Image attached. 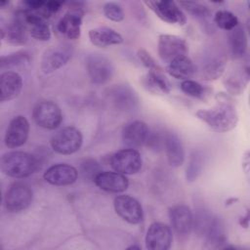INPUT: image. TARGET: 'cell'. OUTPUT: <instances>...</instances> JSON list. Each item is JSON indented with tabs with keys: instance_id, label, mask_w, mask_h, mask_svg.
I'll use <instances>...</instances> for the list:
<instances>
[{
	"instance_id": "obj_1",
	"label": "cell",
	"mask_w": 250,
	"mask_h": 250,
	"mask_svg": "<svg viewBox=\"0 0 250 250\" xmlns=\"http://www.w3.org/2000/svg\"><path fill=\"white\" fill-rule=\"evenodd\" d=\"M216 105L212 108L199 109L195 115L207 126L218 133H226L235 128L238 114L234 100L227 93H218L215 97Z\"/></svg>"
},
{
	"instance_id": "obj_2",
	"label": "cell",
	"mask_w": 250,
	"mask_h": 250,
	"mask_svg": "<svg viewBox=\"0 0 250 250\" xmlns=\"http://www.w3.org/2000/svg\"><path fill=\"white\" fill-rule=\"evenodd\" d=\"M36 169L37 160L28 152L8 151L1 157V170L8 177L23 179L33 174Z\"/></svg>"
},
{
	"instance_id": "obj_3",
	"label": "cell",
	"mask_w": 250,
	"mask_h": 250,
	"mask_svg": "<svg viewBox=\"0 0 250 250\" xmlns=\"http://www.w3.org/2000/svg\"><path fill=\"white\" fill-rule=\"evenodd\" d=\"M83 144L82 133L75 127L68 126L59 130L51 139V146L59 154L68 155L78 151Z\"/></svg>"
},
{
	"instance_id": "obj_4",
	"label": "cell",
	"mask_w": 250,
	"mask_h": 250,
	"mask_svg": "<svg viewBox=\"0 0 250 250\" xmlns=\"http://www.w3.org/2000/svg\"><path fill=\"white\" fill-rule=\"evenodd\" d=\"M32 189L24 183L17 182L11 185L4 197V205L8 212L19 213L25 210L32 202Z\"/></svg>"
},
{
	"instance_id": "obj_5",
	"label": "cell",
	"mask_w": 250,
	"mask_h": 250,
	"mask_svg": "<svg viewBox=\"0 0 250 250\" xmlns=\"http://www.w3.org/2000/svg\"><path fill=\"white\" fill-rule=\"evenodd\" d=\"M109 163L114 171L123 175H133L142 169L143 158L137 149L127 147L114 152Z\"/></svg>"
},
{
	"instance_id": "obj_6",
	"label": "cell",
	"mask_w": 250,
	"mask_h": 250,
	"mask_svg": "<svg viewBox=\"0 0 250 250\" xmlns=\"http://www.w3.org/2000/svg\"><path fill=\"white\" fill-rule=\"evenodd\" d=\"M73 47L69 43H60L48 48L41 60V69L44 73H52L62 67L71 59Z\"/></svg>"
},
{
	"instance_id": "obj_7",
	"label": "cell",
	"mask_w": 250,
	"mask_h": 250,
	"mask_svg": "<svg viewBox=\"0 0 250 250\" xmlns=\"http://www.w3.org/2000/svg\"><path fill=\"white\" fill-rule=\"evenodd\" d=\"M32 116L35 123L48 130L58 128L62 121V113L60 106L52 101H41L33 108Z\"/></svg>"
},
{
	"instance_id": "obj_8",
	"label": "cell",
	"mask_w": 250,
	"mask_h": 250,
	"mask_svg": "<svg viewBox=\"0 0 250 250\" xmlns=\"http://www.w3.org/2000/svg\"><path fill=\"white\" fill-rule=\"evenodd\" d=\"M157 52L163 62L170 63L173 60L188 55V47L186 40L172 34H160L158 37Z\"/></svg>"
},
{
	"instance_id": "obj_9",
	"label": "cell",
	"mask_w": 250,
	"mask_h": 250,
	"mask_svg": "<svg viewBox=\"0 0 250 250\" xmlns=\"http://www.w3.org/2000/svg\"><path fill=\"white\" fill-rule=\"evenodd\" d=\"M160 20L171 24L185 25L187 17L178 4L171 0H148L144 2Z\"/></svg>"
},
{
	"instance_id": "obj_10",
	"label": "cell",
	"mask_w": 250,
	"mask_h": 250,
	"mask_svg": "<svg viewBox=\"0 0 250 250\" xmlns=\"http://www.w3.org/2000/svg\"><path fill=\"white\" fill-rule=\"evenodd\" d=\"M86 68L92 83L103 85L113 75V65L109 59L101 54H90L86 59Z\"/></svg>"
},
{
	"instance_id": "obj_11",
	"label": "cell",
	"mask_w": 250,
	"mask_h": 250,
	"mask_svg": "<svg viewBox=\"0 0 250 250\" xmlns=\"http://www.w3.org/2000/svg\"><path fill=\"white\" fill-rule=\"evenodd\" d=\"M113 207L115 213L125 222L138 225L144 219V211L141 203L129 194L118 195L114 198Z\"/></svg>"
},
{
	"instance_id": "obj_12",
	"label": "cell",
	"mask_w": 250,
	"mask_h": 250,
	"mask_svg": "<svg viewBox=\"0 0 250 250\" xmlns=\"http://www.w3.org/2000/svg\"><path fill=\"white\" fill-rule=\"evenodd\" d=\"M84 11L79 6H72L64 13L57 23L58 32L66 39L76 40L81 34Z\"/></svg>"
},
{
	"instance_id": "obj_13",
	"label": "cell",
	"mask_w": 250,
	"mask_h": 250,
	"mask_svg": "<svg viewBox=\"0 0 250 250\" xmlns=\"http://www.w3.org/2000/svg\"><path fill=\"white\" fill-rule=\"evenodd\" d=\"M171 228L160 222L152 223L146 234V247L149 250H168L172 245Z\"/></svg>"
},
{
	"instance_id": "obj_14",
	"label": "cell",
	"mask_w": 250,
	"mask_h": 250,
	"mask_svg": "<svg viewBox=\"0 0 250 250\" xmlns=\"http://www.w3.org/2000/svg\"><path fill=\"white\" fill-rule=\"evenodd\" d=\"M30 125L23 115L15 116L6 130L4 142L9 148H17L25 144L28 138Z\"/></svg>"
},
{
	"instance_id": "obj_15",
	"label": "cell",
	"mask_w": 250,
	"mask_h": 250,
	"mask_svg": "<svg viewBox=\"0 0 250 250\" xmlns=\"http://www.w3.org/2000/svg\"><path fill=\"white\" fill-rule=\"evenodd\" d=\"M17 12L21 17L31 37L40 41H48L51 38V29L46 19L23 8Z\"/></svg>"
},
{
	"instance_id": "obj_16",
	"label": "cell",
	"mask_w": 250,
	"mask_h": 250,
	"mask_svg": "<svg viewBox=\"0 0 250 250\" xmlns=\"http://www.w3.org/2000/svg\"><path fill=\"white\" fill-rule=\"evenodd\" d=\"M169 219L172 229L180 236L189 234L193 226V217L190 208L185 204H177L169 208Z\"/></svg>"
},
{
	"instance_id": "obj_17",
	"label": "cell",
	"mask_w": 250,
	"mask_h": 250,
	"mask_svg": "<svg viewBox=\"0 0 250 250\" xmlns=\"http://www.w3.org/2000/svg\"><path fill=\"white\" fill-rule=\"evenodd\" d=\"M44 180L53 186H69L76 182L78 171L66 163H58L50 166L43 174Z\"/></svg>"
},
{
	"instance_id": "obj_18",
	"label": "cell",
	"mask_w": 250,
	"mask_h": 250,
	"mask_svg": "<svg viewBox=\"0 0 250 250\" xmlns=\"http://www.w3.org/2000/svg\"><path fill=\"white\" fill-rule=\"evenodd\" d=\"M148 132L147 124L142 120L128 122L122 129V143L128 148L137 149L146 144Z\"/></svg>"
},
{
	"instance_id": "obj_19",
	"label": "cell",
	"mask_w": 250,
	"mask_h": 250,
	"mask_svg": "<svg viewBox=\"0 0 250 250\" xmlns=\"http://www.w3.org/2000/svg\"><path fill=\"white\" fill-rule=\"evenodd\" d=\"M109 98L113 105L121 111H132L139 104L137 93L129 85H115L109 91Z\"/></svg>"
},
{
	"instance_id": "obj_20",
	"label": "cell",
	"mask_w": 250,
	"mask_h": 250,
	"mask_svg": "<svg viewBox=\"0 0 250 250\" xmlns=\"http://www.w3.org/2000/svg\"><path fill=\"white\" fill-rule=\"evenodd\" d=\"M94 183L101 189L112 193L123 192L129 186L127 177L116 171H102L96 176Z\"/></svg>"
},
{
	"instance_id": "obj_21",
	"label": "cell",
	"mask_w": 250,
	"mask_h": 250,
	"mask_svg": "<svg viewBox=\"0 0 250 250\" xmlns=\"http://www.w3.org/2000/svg\"><path fill=\"white\" fill-rule=\"evenodd\" d=\"M227 64V59L225 55L212 52L206 56L200 63L198 69L201 79L206 81L216 80L222 76Z\"/></svg>"
},
{
	"instance_id": "obj_22",
	"label": "cell",
	"mask_w": 250,
	"mask_h": 250,
	"mask_svg": "<svg viewBox=\"0 0 250 250\" xmlns=\"http://www.w3.org/2000/svg\"><path fill=\"white\" fill-rule=\"evenodd\" d=\"M28 30L18 12L14 14L8 26L5 29L1 28V38L6 40L7 43L16 46L24 45L28 40Z\"/></svg>"
},
{
	"instance_id": "obj_23",
	"label": "cell",
	"mask_w": 250,
	"mask_h": 250,
	"mask_svg": "<svg viewBox=\"0 0 250 250\" xmlns=\"http://www.w3.org/2000/svg\"><path fill=\"white\" fill-rule=\"evenodd\" d=\"M21 76L13 70L3 71L0 75V100L1 102L16 99L22 90Z\"/></svg>"
},
{
	"instance_id": "obj_24",
	"label": "cell",
	"mask_w": 250,
	"mask_h": 250,
	"mask_svg": "<svg viewBox=\"0 0 250 250\" xmlns=\"http://www.w3.org/2000/svg\"><path fill=\"white\" fill-rule=\"evenodd\" d=\"M163 146L169 165L174 168L182 166L185 161V149L179 136L174 132H167L164 135Z\"/></svg>"
},
{
	"instance_id": "obj_25",
	"label": "cell",
	"mask_w": 250,
	"mask_h": 250,
	"mask_svg": "<svg viewBox=\"0 0 250 250\" xmlns=\"http://www.w3.org/2000/svg\"><path fill=\"white\" fill-rule=\"evenodd\" d=\"M89 38L92 44L102 48L111 45H118L123 42L122 35L107 26H99L90 29Z\"/></svg>"
},
{
	"instance_id": "obj_26",
	"label": "cell",
	"mask_w": 250,
	"mask_h": 250,
	"mask_svg": "<svg viewBox=\"0 0 250 250\" xmlns=\"http://www.w3.org/2000/svg\"><path fill=\"white\" fill-rule=\"evenodd\" d=\"M141 83L143 87L151 94L165 95L169 94L171 91L170 83L163 74V70L148 71L142 77Z\"/></svg>"
},
{
	"instance_id": "obj_27",
	"label": "cell",
	"mask_w": 250,
	"mask_h": 250,
	"mask_svg": "<svg viewBox=\"0 0 250 250\" xmlns=\"http://www.w3.org/2000/svg\"><path fill=\"white\" fill-rule=\"evenodd\" d=\"M166 71L174 78L187 80L192 77L196 73V65L188 57V55L181 56L175 60H173L170 63H168L166 67Z\"/></svg>"
},
{
	"instance_id": "obj_28",
	"label": "cell",
	"mask_w": 250,
	"mask_h": 250,
	"mask_svg": "<svg viewBox=\"0 0 250 250\" xmlns=\"http://www.w3.org/2000/svg\"><path fill=\"white\" fill-rule=\"evenodd\" d=\"M229 47L234 59H241L247 51V36L244 27L238 24L229 31Z\"/></svg>"
},
{
	"instance_id": "obj_29",
	"label": "cell",
	"mask_w": 250,
	"mask_h": 250,
	"mask_svg": "<svg viewBox=\"0 0 250 250\" xmlns=\"http://www.w3.org/2000/svg\"><path fill=\"white\" fill-rule=\"evenodd\" d=\"M249 81V68H242L241 72L231 73L224 80L226 89L230 95H240Z\"/></svg>"
},
{
	"instance_id": "obj_30",
	"label": "cell",
	"mask_w": 250,
	"mask_h": 250,
	"mask_svg": "<svg viewBox=\"0 0 250 250\" xmlns=\"http://www.w3.org/2000/svg\"><path fill=\"white\" fill-rule=\"evenodd\" d=\"M31 61L30 54L26 51H17L7 56L1 57L0 67L2 70L11 69L15 67H22L29 64Z\"/></svg>"
},
{
	"instance_id": "obj_31",
	"label": "cell",
	"mask_w": 250,
	"mask_h": 250,
	"mask_svg": "<svg viewBox=\"0 0 250 250\" xmlns=\"http://www.w3.org/2000/svg\"><path fill=\"white\" fill-rule=\"evenodd\" d=\"M180 87H181V90L186 95L201 101H207L210 98L212 93V89H210L207 86H203L191 79L184 80L181 83Z\"/></svg>"
},
{
	"instance_id": "obj_32",
	"label": "cell",
	"mask_w": 250,
	"mask_h": 250,
	"mask_svg": "<svg viewBox=\"0 0 250 250\" xmlns=\"http://www.w3.org/2000/svg\"><path fill=\"white\" fill-rule=\"evenodd\" d=\"M204 166V157L200 151H194L186 169V179L188 182L195 181L201 174Z\"/></svg>"
},
{
	"instance_id": "obj_33",
	"label": "cell",
	"mask_w": 250,
	"mask_h": 250,
	"mask_svg": "<svg viewBox=\"0 0 250 250\" xmlns=\"http://www.w3.org/2000/svg\"><path fill=\"white\" fill-rule=\"evenodd\" d=\"M214 21L219 28L227 31H230L239 24L237 17L233 13L226 10H220L216 12L214 16Z\"/></svg>"
},
{
	"instance_id": "obj_34",
	"label": "cell",
	"mask_w": 250,
	"mask_h": 250,
	"mask_svg": "<svg viewBox=\"0 0 250 250\" xmlns=\"http://www.w3.org/2000/svg\"><path fill=\"white\" fill-rule=\"evenodd\" d=\"M180 6H182L188 13L198 19H206L211 16L210 9L196 1H181Z\"/></svg>"
},
{
	"instance_id": "obj_35",
	"label": "cell",
	"mask_w": 250,
	"mask_h": 250,
	"mask_svg": "<svg viewBox=\"0 0 250 250\" xmlns=\"http://www.w3.org/2000/svg\"><path fill=\"white\" fill-rule=\"evenodd\" d=\"M104 15L106 19L112 21H121L124 20V12L121 8V6L114 2H108L104 4L103 8Z\"/></svg>"
},
{
	"instance_id": "obj_36",
	"label": "cell",
	"mask_w": 250,
	"mask_h": 250,
	"mask_svg": "<svg viewBox=\"0 0 250 250\" xmlns=\"http://www.w3.org/2000/svg\"><path fill=\"white\" fill-rule=\"evenodd\" d=\"M101 172V166L95 159H85L81 163V173L84 178L90 179L94 182L96 176Z\"/></svg>"
},
{
	"instance_id": "obj_37",
	"label": "cell",
	"mask_w": 250,
	"mask_h": 250,
	"mask_svg": "<svg viewBox=\"0 0 250 250\" xmlns=\"http://www.w3.org/2000/svg\"><path fill=\"white\" fill-rule=\"evenodd\" d=\"M137 57L140 62L148 69V71H160L163 70L162 67L155 62V60L150 56V54L144 50L140 49L137 52Z\"/></svg>"
},
{
	"instance_id": "obj_38",
	"label": "cell",
	"mask_w": 250,
	"mask_h": 250,
	"mask_svg": "<svg viewBox=\"0 0 250 250\" xmlns=\"http://www.w3.org/2000/svg\"><path fill=\"white\" fill-rule=\"evenodd\" d=\"M239 224L240 226H242L243 228H248V225H249V211L246 212L245 216L244 217H241L240 220H239Z\"/></svg>"
},
{
	"instance_id": "obj_39",
	"label": "cell",
	"mask_w": 250,
	"mask_h": 250,
	"mask_svg": "<svg viewBox=\"0 0 250 250\" xmlns=\"http://www.w3.org/2000/svg\"><path fill=\"white\" fill-rule=\"evenodd\" d=\"M8 4H9V2H8V1H3V2H1L0 7H1L2 9H4V7H5L6 5H8Z\"/></svg>"
},
{
	"instance_id": "obj_40",
	"label": "cell",
	"mask_w": 250,
	"mask_h": 250,
	"mask_svg": "<svg viewBox=\"0 0 250 250\" xmlns=\"http://www.w3.org/2000/svg\"><path fill=\"white\" fill-rule=\"evenodd\" d=\"M127 249H128V250H129V249H138V250H139V249H140V247H139V246H135V245H132V246L128 247Z\"/></svg>"
}]
</instances>
